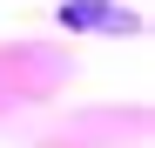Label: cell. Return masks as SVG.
Here are the masks:
<instances>
[{
    "label": "cell",
    "instance_id": "1",
    "mask_svg": "<svg viewBox=\"0 0 155 148\" xmlns=\"http://www.w3.org/2000/svg\"><path fill=\"white\" fill-rule=\"evenodd\" d=\"M61 27H94V34H128V27H135V14L108 7V0H68V7H61Z\"/></svg>",
    "mask_w": 155,
    "mask_h": 148
}]
</instances>
